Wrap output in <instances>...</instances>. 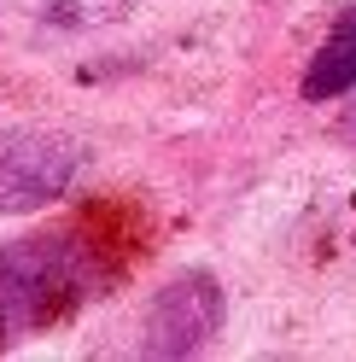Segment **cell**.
Returning <instances> with one entry per match:
<instances>
[{
    "instance_id": "3957f363",
    "label": "cell",
    "mask_w": 356,
    "mask_h": 362,
    "mask_svg": "<svg viewBox=\"0 0 356 362\" xmlns=\"http://www.w3.org/2000/svg\"><path fill=\"white\" fill-rule=\"evenodd\" d=\"M228 315V298L210 269H187V275L164 281L146 304V327H141V351L146 356H193L210 345V333Z\"/></svg>"
},
{
    "instance_id": "7a4b0ae2",
    "label": "cell",
    "mask_w": 356,
    "mask_h": 362,
    "mask_svg": "<svg viewBox=\"0 0 356 362\" xmlns=\"http://www.w3.org/2000/svg\"><path fill=\"white\" fill-rule=\"evenodd\" d=\"M88 164V152L59 129H12L0 134V211L30 216L47 211L53 199L76 187V175Z\"/></svg>"
},
{
    "instance_id": "277c9868",
    "label": "cell",
    "mask_w": 356,
    "mask_h": 362,
    "mask_svg": "<svg viewBox=\"0 0 356 362\" xmlns=\"http://www.w3.org/2000/svg\"><path fill=\"white\" fill-rule=\"evenodd\" d=\"M356 88V0L333 18V30L327 41L316 47V59H309V71H304V100H339Z\"/></svg>"
},
{
    "instance_id": "6da1fadb",
    "label": "cell",
    "mask_w": 356,
    "mask_h": 362,
    "mask_svg": "<svg viewBox=\"0 0 356 362\" xmlns=\"http://www.w3.org/2000/svg\"><path fill=\"white\" fill-rule=\"evenodd\" d=\"M100 286V257L76 234H30L0 245V345L82 310Z\"/></svg>"
}]
</instances>
